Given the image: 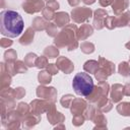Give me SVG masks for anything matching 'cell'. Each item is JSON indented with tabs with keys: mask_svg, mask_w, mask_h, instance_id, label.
<instances>
[{
	"mask_svg": "<svg viewBox=\"0 0 130 130\" xmlns=\"http://www.w3.org/2000/svg\"><path fill=\"white\" fill-rule=\"evenodd\" d=\"M74 100V96L71 95V94H66V95H63L62 99L60 100V103L62 105V107L64 108H69L71 106V103L72 101Z\"/></svg>",
	"mask_w": 130,
	"mask_h": 130,
	"instance_id": "cell-36",
	"label": "cell"
},
{
	"mask_svg": "<svg viewBox=\"0 0 130 130\" xmlns=\"http://www.w3.org/2000/svg\"><path fill=\"white\" fill-rule=\"evenodd\" d=\"M42 14H43V17L46 19V20H52L55 18V11L51 8H49L48 6L44 7V9L42 10Z\"/></svg>",
	"mask_w": 130,
	"mask_h": 130,
	"instance_id": "cell-32",
	"label": "cell"
},
{
	"mask_svg": "<svg viewBox=\"0 0 130 130\" xmlns=\"http://www.w3.org/2000/svg\"><path fill=\"white\" fill-rule=\"evenodd\" d=\"M99 64H100V67L104 68L107 73L110 75H112L113 73H115V64L109 60H106L104 57H100L99 58Z\"/></svg>",
	"mask_w": 130,
	"mask_h": 130,
	"instance_id": "cell-18",
	"label": "cell"
},
{
	"mask_svg": "<svg viewBox=\"0 0 130 130\" xmlns=\"http://www.w3.org/2000/svg\"><path fill=\"white\" fill-rule=\"evenodd\" d=\"M117 111L123 116H130V103L123 102L117 106Z\"/></svg>",
	"mask_w": 130,
	"mask_h": 130,
	"instance_id": "cell-24",
	"label": "cell"
},
{
	"mask_svg": "<svg viewBox=\"0 0 130 130\" xmlns=\"http://www.w3.org/2000/svg\"><path fill=\"white\" fill-rule=\"evenodd\" d=\"M47 112H48V114H47L48 120L50 121L51 124H55V123H58V122H63L64 116L61 113H59L55 110V105H52L51 108Z\"/></svg>",
	"mask_w": 130,
	"mask_h": 130,
	"instance_id": "cell-12",
	"label": "cell"
},
{
	"mask_svg": "<svg viewBox=\"0 0 130 130\" xmlns=\"http://www.w3.org/2000/svg\"><path fill=\"white\" fill-rule=\"evenodd\" d=\"M108 11L105 9H98L94 11L93 15V27L96 29H102L105 26V20L108 17Z\"/></svg>",
	"mask_w": 130,
	"mask_h": 130,
	"instance_id": "cell-9",
	"label": "cell"
},
{
	"mask_svg": "<svg viewBox=\"0 0 130 130\" xmlns=\"http://www.w3.org/2000/svg\"><path fill=\"white\" fill-rule=\"evenodd\" d=\"M56 65H57V67H58L61 71H63V72L66 73V74L71 73V72L73 71V69H74L73 63H72L68 58H66V57H59V58L57 59Z\"/></svg>",
	"mask_w": 130,
	"mask_h": 130,
	"instance_id": "cell-10",
	"label": "cell"
},
{
	"mask_svg": "<svg viewBox=\"0 0 130 130\" xmlns=\"http://www.w3.org/2000/svg\"><path fill=\"white\" fill-rule=\"evenodd\" d=\"M94 75H95V78L98 79L99 82H104L109 77V74L107 73V71L104 68H102V67H99V69L96 70V72L94 73Z\"/></svg>",
	"mask_w": 130,
	"mask_h": 130,
	"instance_id": "cell-30",
	"label": "cell"
},
{
	"mask_svg": "<svg viewBox=\"0 0 130 130\" xmlns=\"http://www.w3.org/2000/svg\"><path fill=\"white\" fill-rule=\"evenodd\" d=\"M38 56L35 53H28L24 57V63L26 64L27 67H32L36 66V61H37Z\"/></svg>",
	"mask_w": 130,
	"mask_h": 130,
	"instance_id": "cell-31",
	"label": "cell"
},
{
	"mask_svg": "<svg viewBox=\"0 0 130 130\" xmlns=\"http://www.w3.org/2000/svg\"><path fill=\"white\" fill-rule=\"evenodd\" d=\"M84 119H85V117H84V116H82V114L74 115V116H73L72 123H73L75 126H79V125H81V124L84 122Z\"/></svg>",
	"mask_w": 130,
	"mask_h": 130,
	"instance_id": "cell-39",
	"label": "cell"
},
{
	"mask_svg": "<svg viewBox=\"0 0 130 130\" xmlns=\"http://www.w3.org/2000/svg\"><path fill=\"white\" fill-rule=\"evenodd\" d=\"M124 94L125 95H130V83H128L124 86Z\"/></svg>",
	"mask_w": 130,
	"mask_h": 130,
	"instance_id": "cell-46",
	"label": "cell"
},
{
	"mask_svg": "<svg viewBox=\"0 0 130 130\" xmlns=\"http://www.w3.org/2000/svg\"><path fill=\"white\" fill-rule=\"evenodd\" d=\"M117 17V27H122L130 24V12H125L120 15H116Z\"/></svg>",
	"mask_w": 130,
	"mask_h": 130,
	"instance_id": "cell-19",
	"label": "cell"
},
{
	"mask_svg": "<svg viewBox=\"0 0 130 130\" xmlns=\"http://www.w3.org/2000/svg\"><path fill=\"white\" fill-rule=\"evenodd\" d=\"M105 26L109 29H113L117 27V17L116 16H108L105 20Z\"/></svg>",
	"mask_w": 130,
	"mask_h": 130,
	"instance_id": "cell-34",
	"label": "cell"
},
{
	"mask_svg": "<svg viewBox=\"0 0 130 130\" xmlns=\"http://www.w3.org/2000/svg\"><path fill=\"white\" fill-rule=\"evenodd\" d=\"M47 6L55 11V10H57L59 8V3L56 0H51V1H48L47 2Z\"/></svg>",
	"mask_w": 130,
	"mask_h": 130,
	"instance_id": "cell-43",
	"label": "cell"
},
{
	"mask_svg": "<svg viewBox=\"0 0 130 130\" xmlns=\"http://www.w3.org/2000/svg\"><path fill=\"white\" fill-rule=\"evenodd\" d=\"M72 87L76 94L86 98L93 90L94 84L89 74L85 72H79L74 76L72 80Z\"/></svg>",
	"mask_w": 130,
	"mask_h": 130,
	"instance_id": "cell-3",
	"label": "cell"
},
{
	"mask_svg": "<svg viewBox=\"0 0 130 130\" xmlns=\"http://www.w3.org/2000/svg\"><path fill=\"white\" fill-rule=\"evenodd\" d=\"M80 48H81V51L83 53H85V54H91L94 51V45L92 43H89V42L82 43Z\"/></svg>",
	"mask_w": 130,
	"mask_h": 130,
	"instance_id": "cell-35",
	"label": "cell"
},
{
	"mask_svg": "<svg viewBox=\"0 0 130 130\" xmlns=\"http://www.w3.org/2000/svg\"><path fill=\"white\" fill-rule=\"evenodd\" d=\"M92 31H93V28L91 25H89L88 23H84L82 24L79 29L77 30V39L78 41H83L85 39H87L89 36L92 35Z\"/></svg>",
	"mask_w": 130,
	"mask_h": 130,
	"instance_id": "cell-14",
	"label": "cell"
},
{
	"mask_svg": "<svg viewBox=\"0 0 130 130\" xmlns=\"http://www.w3.org/2000/svg\"><path fill=\"white\" fill-rule=\"evenodd\" d=\"M52 105H54V102H51V101L45 102L42 100H35L30 103L31 113L36 115H42V113H44L45 111H48Z\"/></svg>",
	"mask_w": 130,
	"mask_h": 130,
	"instance_id": "cell-7",
	"label": "cell"
},
{
	"mask_svg": "<svg viewBox=\"0 0 130 130\" xmlns=\"http://www.w3.org/2000/svg\"><path fill=\"white\" fill-rule=\"evenodd\" d=\"M46 68H47V71H48L51 75H55V74H57L58 71H59V68L57 67L56 64H48Z\"/></svg>",
	"mask_w": 130,
	"mask_h": 130,
	"instance_id": "cell-41",
	"label": "cell"
},
{
	"mask_svg": "<svg viewBox=\"0 0 130 130\" xmlns=\"http://www.w3.org/2000/svg\"><path fill=\"white\" fill-rule=\"evenodd\" d=\"M69 19H70V17L68 15V13H66V12H57L55 14V18H54L56 25L60 26V27L67 25L69 22Z\"/></svg>",
	"mask_w": 130,
	"mask_h": 130,
	"instance_id": "cell-17",
	"label": "cell"
},
{
	"mask_svg": "<svg viewBox=\"0 0 130 130\" xmlns=\"http://www.w3.org/2000/svg\"><path fill=\"white\" fill-rule=\"evenodd\" d=\"M44 5V0H25L22 3V9L28 14H34L42 11Z\"/></svg>",
	"mask_w": 130,
	"mask_h": 130,
	"instance_id": "cell-6",
	"label": "cell"
},
{
	"mask_svg": "<svg viewBox=\"0 0 130 130\" xmlns=\"http://www.w3.org/2000/svg\"><path fill=\"white\" fill-rule=\"evenodd\" d=\"M77 30L78 29H77V26L75 24H67L55 37L54 44L58 48L66 47L68 51L75 50L78 47Z\"/></svg>",
	"mask_w": 130,
	"mask_h": 130,
	"instance_id": "cell-2",
	"label": "cell"
},
{
	"mask_svg": "<svg viewBox=\"0 0 130 130\" xmlns=\"http://www.w3.org/2000/svg\"><path fill=\"white\" fill-rule=\"evenodd\" d=\"M128 5H129L128 0H114L112 3V8L116 15H120L128 7Z\"/></svg>",
	"mask_w": 130,
	"mask_h": 130,
	"instance_id": "cell-15",
	"label": "cell"
},
{
	"mask_svg": "<svg viewBox=\"0 0 130 130\" xmlns=\"http://www.w3.org/2000/svg\"><path fill=\"white\" fill-rule=\"evenodd\" d=\"M124 95V86L121 84H114L111 89V100L114 103H118Z\"/></svg>",
	"mask_w": 130,
	"mask_h": 130,
	"instance_id": "cell-13",
	"label": "cell"
},
{
	"mask_svg": "<svg viewBox=\"0 0 130 130\" xmlns=\"http://www.w3.org/2000/svg\"><path fill=\"white\" fill-rule=\"evenodd\" d=\"M125 46H126V48H127V49H129V50H130V42H129V43H127Z\"/></svg>",
	"mask_w": 130,
	"mask_h": 130,
	"instance_id": "cell-48",
	"label": "cell"
},
{
	"mask_svg": "<svg viewBox=\"0 0 130 130\" xmlns=\"http://www.w3.org/2000/svg\"><path fill=\"white\" fill-rule=\"evenodd\" d=\"M48 22L47 20L44 18V17H36L34 20H32V28L36 29V30H43V29H46L47 26H48Z\"/></svg>",
	"mask_w": 130,
	"mask_h": 130,
	"instance_id": "cell-20",
	"label": "cell"
},
{
	"mask_svg": "<svg viewBox=\"0 0 130 130\" xmlns=\"http://www.w3.org/2000/svg\"><path fill=\"white\" fill-rule=\"evenodd\" d=\"M1 100H11V99H15L14 96V89L10 88V87H5L1 89Z\"/></svg>",
	"mask_w": 130,
	"mask_h": 130,
	"instance_id": "cell-27",
	"label": "cell"
},
{
	"mask_svg": "<svg viewBox=\"0 0 130 130\" xmlns=\"http://www.w3.org/2000/svg\"><path fill=\"white\" fill-rule=\"evenodd\" d=\"M23 27V19L18 12L11 9H6L0 13L1 35L7 38H16L22 32Z\"/></svg>",
	"mask_w": 130,
	"mask_h": 130,
	"instance_id": "cell-1",
	"label": "cell"
},
{
	"mask_svg": "<svg viewBox=\"0 0 130 130\" xmlns=\"http://www.w3.org/2000/svg\"><path fill=\"white\" fill-rule=\"evenodd\" d=\"M68 3H69L70 6L75 7V6H77L80 3V0H68Z\"/></svg>",
	"mask_w": 130,
	"mask_h": 130,
	"instance_id": "cell-45",
	"label": "cell"
},
{
	"mask_svg": "<svg viewBox=\"0 0 130 130\" xmlns=\"http://www.w3.org/2000/svg\"><path fill=\"white\" fill-rule=\"evenodd\" d=\"M48 58L46 56H41V57H38L37 58V61H36V67L39 68V69H43L45 67H47L48 65Z\"/></svg>",
	"mask_w": 130,
	"mask_h": 130,
	"instance_id": "cell-38",
	"label": "cell"
},
{
	"mask_svg": "<svg viewBox=\"0 0 130 130\" xmlns=\"http://www.w3.org/2000/svg\"><path fill=\"white\" fill-rule=\"evenodd\" d=\"M30 107L27 105V104H25V103H19L18 105H17V109H16V111L18 112V114L21 116V118L23 119L26 115H28L29 113H30Z\"/></svg>",
	"mask_w": 130,
	"mask_h": 130,
	"instance_id": "cell-23",
	"label": "cell"
},
{
	"mask_svg": "<svg viewBox=\"0 0 130 130\" xmlns=\"http://www.w3.org/2000/svg\"><path fill=\"white\" fill-rule=\"evenodd\" d=\"M47 34L50 37H56L59 31H58V26L56 25V23H49L47 26Z\"/></svg>",
	"mask_w": 130,
	"mask_h": 130,
	"instance_id": "cell-37",
	"label": "cell"
},
{
	"mask_svg": "<svg viewBox=\"0 0 130 130\" xmlns=\"http://www.w3.org/2000/svg\"><path fill=\"white\" fill-rule=\"evenodd\" d=\"M14 67H15V71L16 73H24L27 71V66L24 63V61H20L17 60L14 62Z\"/></svg>",
	"mask_w": 130,
	"mask_h": 130,
	"instance_id": "cell-33",
	"label": "cell"
},
{
	"mask_svg": "<svg viewBox=\"0 0 130 130\" xmlns=\"http://www.w3.org/2000/svg\"><path fill=\"white\" fill-rule=\"evenodd\" d=\"M87 105H86V102L82 99H74L71 103V112L73 115H79V114H82L85 109H86Z\"/></svg>",
	"mask_w": 130,
	"mask_h": 130,
	"instance_id": "cell-11",
	"label": "cell"
},
{
	"mask_svg": "<svg viewBox=\"0 0 130 130\" xmlns=\"http://www.w3.org/2000/svg\"><path fill=\"white\" fill-rule=\"evenodd\" d=\"M90 16H92V11L88 7H76L73 8L71 12V18L76 23L85 22L89 19Z\"/></svg>",
	"mask_w": 130,
	"mask_h": 130,
	"instance_id": "cell-5",
	"label": "cell"
},
{
	"mask_svg": "<svg viewBox=\"0 0 130 130\" xmlns=\"http://www.w3.org/2000/svg\"><path fill=\"white\" fill-rule=\"evenodd\" d=\"M118 70L122 76H130V64L128 62H121Z\"/></svg>",
	"mask_w": 130,
	"mask_h": 130,
	"instance_id": "cell-28",
	"label": "cell"
},
{
	"mask_svg": "<svg viewBox=\"0 0 130 130\" xmlns=\"http://www.w3.org/2000/svg\"><path fill=\"white\" fill-rule=\"evenodd\" d=\"M37 95L40 99H47L51 102H55L57 91L54 87H46L44 84H42L37 88Z\"/></svg>",
	"mask_w": 130,
	"mask_h": 130,
	"instance_id": "cell-8",
	"label": "cell"
},
{
	"mask_svg": "<svg viewBox=\"0 0 130 130\" xmlns=\"http://www.w3.org/2000/svg\"><path fill=\"white\" fill-rule=\"evenodd\" d=\"M129 26H130V24H129Z\"/></svg>",
	"mask_w": 130,
	"mask_h": 130,
	"instance_id": "cell-50",
	"label": "cell"
},
{
	"mask_svg": "<svg viewBox=\"0 0 130 130\" xmlns=\"http://www.w3.org/2000/svg\"><path fill=\"white\" fill-rule=\"evenodd\" d=\"M47 1H51V0H47Z\"/></svg>",
	"mask_w": 130,
	"mask_h": 130,
	"instance_id": "cell-49",
	"label": "cell"
},
{
	"mask_svg": "<svg viewBox=\"0 0 130 130\" xmlns=\"http://www.w3.org/2000/svg\"><path fill=\"white\" fill-rule=\"evenodd\" d=\"M100 67V64L98 61H94V60H89V61H86L83 65V68L86 72L88 73H95L96 70L99 69Z\"/></svg>",
	"mask_w": 130,
	"mask_h": 130,
	"instance_id": "cell-22",
	"label": "cell"
},
{
	"mask_svg": "<svg viewBox=\"0 0 130 130\" xmlns=\"http://www.w3.org/2000/svg\"><path fill=\"white\" fill-rule=\"evenodd\" d=\"M114 0H99V3L102 7H107L109 5H111L113 3Z\"/></svg>",
	"mask_w": 130,
	"mask_h": 130,
	"instance_id": "cell-44",
	"label": "cell"
},
{
	"mask_svg": "<svg viewBox=\"0 0 130 130\" xmlns=\"http://www.w3.org/2000/svg\"><path fill=\"white\" fill-rule=\"evenodd\" d=\"M82 2H83L84 4H86V5H89V4L94 3V2H95V0H82Z\"/></svg>",
	"mask_w": 130,
	"mask_h": 130,
	"instance_id": "cell-47",
	"label": "cell"
},
{
	"mask_svg": "<svg viewBox=\"0 0 130 130\" xmlns=\"http://www.w3.org/2000/svg\"><path fill=\"white\" fill-rule=\"evenodd\" d=\"M12 44H13V42H12L11 40H9L8 38H7V39L3 38V39L0 40V46H1L2 48H8V47H11Z\"/></svg>",
	"mask_w": 130,
	"mask_h": 130,
	"instance_id": "cell-42",
	"label": "cell"
},
{
	"mask_svg": "<svg viewBox=\"0 0 130 130\" xmlns=\"http://www.w3.org/2000/svg\"><path fill=\"white\" fill-rule=\"evenodd\" d=\"M24 94H25V89L23 87L19 86V87H16L14 89V96H15L16 100H20L21 98L24 96Z\"/></svg>",
	"mask_w": 130,
	"mask_h": 130,
	"instance_id": "cell-40",
	"label": "cell"
},
{
	"mask_svg": "<svg viewBox=\"0 0 130 130\" xmlns=\"http://www.w3.org/2000/svg\"><path fill=\"white\" fill-rule=\"evenodd\" d=\"M34 37H35V30H34V28L32 27H27L26 30H25V32L19 39V44L20 45H23V46H27V45H29V44L32 43Z\"/></svg>",
	"mask_w": 130,
	"mask_h": 130,
	"instance_id": "cell-16",
	"label": "cell"
},
{
	"mask_svg": "<svg viewBox=\"0 0 130 130\" xmlns=\"http://www.w3.org/2000/svg\"><path fill=\"white\" fill-rule=\"evenodd\" d=\"M44 55L47 58L53 59V58H56L59 55V50L54 46H49L44 50Z\"/></svg>",
	"mask_w": 130,
	"mask_h": 130,
	"instance_id": "cell-26",
	"label": "cell"
},
{
	"mask_svg": "<svg viewBox=\"0 0 130 130\" xmlns=\"http://www.w3.org/2000/svg\"><path fill=\"white\" fill-rule=\"evenodd\" d=\"M38 79L41 84H48L52 81V75L48 71H41L38 75Z\"/></svg>",
	"mask_w": 130,
	"mask_h": 130,
	"instance_id": "cell-25",
	"label": "cell"
},
{
	"mask_svg": "<svg viewBox=\"0 0 130 130\" xmlns=\"http://www.w3.org/2000/svg\"><path fill=\"white\" fill-rule=\"evenodd\" d=\"M98 108L102 111V112H109L112 109V102L110 100L107 99V96H103L101 98L98 102Z\"/></svg>",
	"mask_w": 130,
	"mask_h": 130,
	"instance_id": "cell-21",
	"label": "cell"
},
{
	"mask_svg": "<svg viewBox=\"0 0 130 130\" xmlns=\"http://www.w3.org/2000/svg\"><path fill=\"white\" fill-rule=\"evenodd\" d=\"M109 84L104 81V82H99V84L96 86H94L93 90L91 91V93L89 95L86 96V99L90 102V103H96L103 96H107L109 93Z\"/></svg>",
	"mask_w": 130,
	"mask_h": 130,
	"instance_id": "cell-4",
	"label": "cell"
},
{
	"mask_svg": "<svg viewBox=\"0 0 130 130\" xmlns=\"http://www.w3.org/2000/svg\"><path fill=\"white\" fill-rule=\"evenodd\" d=\"M16 57H17L16 51L13 49H8L4 53V61L5 62H14V61H16Z\"/></svg>",
	"mask_w": 130,
	"mask_h": 130,
	"instance_id": "cell-29",
	"label": "cell"
}]
</instances>
